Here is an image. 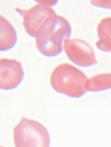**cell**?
I'll return each instance as SVG.
<instances>
[{"mask_svg": "<svg viewBox=\"0 0 111 147\" xmlns=\"http://www.w3.org/2000/svg\"><path fill=\"white\" fill-rule=\"evenodd\" d=\"M72 29L69 20L56 14L48 17L35 36V44L38 51L45 56L53 57L63 50L64 40L70 38Z\"/></svg>", "mask_w": 111, "mask_h": 147, "instance_id": "cell-1", "label": "cell"}, {"mask_svg": "<svg viewBox=\"0 0 111 147\" xmlns=\"http://www.w3.org/2000/svg\"><path fill=\"white\" fill-rule=\"evenodd\" d=\"M87 79L78 68L70 63H63L53 69L50 77V83L57 92L78 98L87 92L86 86Z\"/></svg>", "mask_w": 111, "mask_h": 147, "instance_id": "cell-2", "label": "cell"}, {"mask_svg": "<svg viewBox=\"0 0 111 147\" xmlns=\"http://www.w3.org/2000/svg\"><path fill=\"white\" fill-rule=\"evenodd\" d=\"M15 147H50L49 132L42 124L33 119L22 117L13 129Z\"/></svg>", "mask_w": 111, "mask_h": 147, "instance_id": "cell-3", "label": "cell"}, {"mask_svg": "<svg viewBox=\"0 0 111 147\" xmlns=\"http://www.w3.org/2000/svg\"><path fill=\"white\" fill-rule=\"evenodd\" d=\"M63 47L70 61L77 66L88 67L97 63L93 47L83 39L70 38H65L64 40Z\"/></svg>", "mask_w": 111, "mask_h": 147, "instance_id": "cell-4", "label": "cell"}, {"mask_svg": "<svg viewBox=\"0 0 111 147\" xmlns=\"http://www.w3.org/2000/svg\"><path fill=\"white\" fill-rule=\"evenodd\" d=\"M15 10L22 17V24L26 32L34 38L39 29L46 19L51 15L57 14L52 7L38 3L28 9L16 7Z\"/></svg>", "mask_w": 111, "mask_h": 147, "instance_id": "cell-5", "label": "cell"}, {"mask_svg": "<svg viewBox=\"0 0 111 147\" xmlns=\"http://www.w3.org/2000/svg\"><path fill=\"white\" fill-rule=\"evenodd\" d=\"M24 75V69L20 61L11 58H1V89L11 90L16 88L22 82Z\"/></svg>", "mask_w": 111, "mask_h": 147, "instance_id": "cell-6", "label": "cell"}, {"mask_svg": "<svg viewBox=\"0 0 111 147\" xmlns=\"http://www.w3.org/2000/svg\"><path fill=\"white\" fill-rule=\"evenodd\" d=\"M1 51H6L13 49L17 41L16 30L11 23L1 14Z\"/></svg>", "mask_w": 111, "mask_h": 147, "instance_id": "cell-7", "label": "cell"}, {"mask_svg": "<svg viewBox=\"0 0 111 147\" xmlns=\"http://www.w3.org/2000/svg\"><path fill=\"white\" fill-rule=\"evenodd\" d=\"M98 39L96 43L97 49L103 52L111 53V16L102 18L97 27Z\"/></svg>", "mask_w": 111, "mask_h": 147, "instance_id": "cell-8", "label": "cell"}, {"mask_svg": "<svg viewBox=\"0 0 111 147\" xmlns=\"http://www.w3.org/2000/svg\"><path fill=\"white\" fill-rule=\"evenodd\" d=\"M87 92H100L111 89V73H101L88 78L86 82Z\"/></svg>", "mask_w": 111, "mask_h": 147, "instance_id": "cell-9", "label": "cell"}, {"mask_svg": "<svg viewBox=\"0 0 111 147\" xmlns=\"http://www.w3.org/2000/svg\"><path fill=\"white\" fill-rule=\"evenodd\" d=\"M91 5L103 9H111V1L93 0L90 1Z\"/></svg>", "mask_w": 111, "mask_h": 147, "instance_id": "cell-10", "label": "cell"}, {"mask_svg": "<svg viewBox=\"0 0 111 147\" xmlns=\"http://www.w3.org/2000/svg\"><path fill=\"white\" fill-rule=\"evenodd\" d=\"M37 3L52 7L57 4L58 1L57 0H38L35 1Z\"/></svg>", "mask_w": 111, "mask_h": 147, "instance_id": "cell-11", "label": "cell"}]
</instances>
